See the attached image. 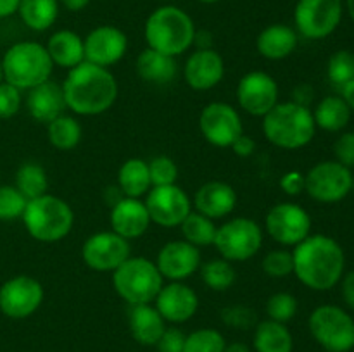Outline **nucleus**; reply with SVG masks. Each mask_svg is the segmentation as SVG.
<instances>
[{"mask_svg":"<svg viewBox=\"0 0 354 352\" xmlns=\"http://www.w3.org/2000/svg\"><path fill=\"white\" fill-rule=\"evenodd\" d=\"M3 81V71H2V59H0V83Z\"/></svg>","mask_w":354,"mask_h":352,"instance_id":"obj_57","label":"nucleus"},{"mask_svg":"<svg viewBox=\"0 0 354 352\" xmlns=\"http://www.w3.org/2000/svg\"><path fill=\"white\" fill-rule=\"evenodd\" d=\"M346 9H348L349 16L354 21V0H346Z\"/></svg>","mask_w":354,"mask_h":352,"instance_id":"obj_56","label":"nucleus"},{"mask_svg":"<svg viewBox=\"0 0 354 352\" xmlns=\"http://www.w3.org/2000/svg\"><path fill=\"white\" fill-rule=\"evenodd\" d=\"M83 45H85L86 62L109 69V66L116 64L124 57L128 50V38L120 28L102 24L93 28L83 38Z\"/></svg>","mask_w":354,"mask_h":352,"instance_id":"obj_18","label":"nucleus"},{"mask_svg":"<svg viewBox=\"0 0 354 352\" xmlns=\"http://www.w3.org/2000/svg\"><path fill=\"white\" fill-rule=\"evenodd\" d=\"M341 97L344 99V102L348 104L349 109L354 110V78L351 79V81L346 83L344 86H341Z\"/></svg>","mask_w":354,"mask_h":352,"instance_id":"obj_53","label":"nucleus"},{"mask_svg":"<svg viewBox=\"0 0 354 352\" xmlns=\"http://www.w3.org/2000/svg\"><path fill=\"white\" fill-rule=\"evenodd\" d=\"M180 228H182L183 240H187L189 244L196 245L199 248L213 245L218 231L214 219L197 213V211H190V214L182 221Z\"/></svg>","mask_w":354,"mask_h":352,"instance_id":"obj_34","label":"nucleus"},{"mask_svg":"<svg viewBox=\"0 0 354 352\" xmlns=\"http://www.w3.org/2000/svg\"><path fill=\"white\" fill-rule=\"evenodd\" d=\"M263 133L275 147L297 150L311 144L317 133V124L310 107L289 100L279 102L263 116Z\"/></svg>","mask_w":354,"mask_h":352,"instance_id":"obj_3","label":"nucleus"},{"mask_svg":"<svg viewBox=\"0 0 354 352\" xmlns=\"http://www.w3.org/2000/svg\"><path fill=\"white\" fill-rule=\"evenodd\" d=\"M21 219L30 237L44 244H54L71 233L75 213L64 199L45 193L28 200Z\"/></svg>","mask_w":354,"mask_h":352,"instance_id":"obj_5","label":"nucleus"},{"mask_svg":"<svg viewBox=\"0 0 354 352\" xmlns=\"http://www.w3.org/2000/svg\"><path fill=\"white\" fill-rule=\"evenodd\" d=\"M225 76L223 57L214 48H196L183 66V79L197 92L220 85Z\"/></svg>","mask_w":354,"mask_h":352,"instance_id":"obj_21","label":"nucleus"},{"mask_svg":"<svg viewBox=\"0 0 354 352\" xmlns=\"http://www.w3.org/2000/svg\"><path fill=\"white\" fill-rule=\"evenodd\" d=\"M185 338L187 335L183 333L180 328L166 326L165 333L161 335V338H159V342L156 344V347H158L159 352H183Z\"/></svg>","mask_w":354,"mask_h":352,"instance_id":"obj_46","label":"nucleus"},{"mask_svg":"<svg viewBox=\"0 0 354 352\" xmlns=\"http://www.w3.org/2000/svg\"><path fill=\"white\" fill-rule=\"evenodd\" d=\"M66 107L78 116H99L109 110L118 99V81L102 66L83 61L69 69L64 83Z\"/></svg>","mask_w":354,"mask_h":352,"instance_id":"obj_2","label":"nucleus"},{"mask_svg":"<svg viewBox=\"0 0 354 352\" xmlns=\"http://www.w3.org/2000/svg\"><path fill=\"white\" fill-rule=\"evenodd\" d=\"M335 161L351 169L354 166V131H346L334 144Z\"/></svg>","mask_w":354,"mask_h":352,"instance_id":"obj_45","label":"nucleus"},{"mask_svg":"<svg viewBox=\"0 0 354 352\" xmlns=\"http://www.w3.org/2000/svg\"><path fill=\"white\" fill-rule=\"evenodd\" d=\"M194 45L197 48H213V35L207 30H196V37H194Z\"/></svg>","mask_w":354,"mask_h":352,"instance_id":"obj_51","label":"nucleus"},{"mask_svg":"<svg viewBox=\"0 0 354 352\" xmlns=\"http://www.w3.org/2000/svg\"><path fill=\"white\" fill-rule=\"evenodd\" d=\"M128 326L135 342L147 347L151 345L156 347L166 330V321L154 306L138 304V306H131L130 314H128Z\"/></svg>","mask_w":354,"mask_h":352,"instance_id":"obj_25","label":"nucleus"},{"mask_svg":"<svg viewBox=\"0 0 354 352\" xmlns=\"http://www.w3.org/2000/svg\"><path fill=\"white\" fill-rule=\"evenodd\" d=\"M45 48L54 66H59V68L73 69L85 61L83 38L71 30H59L52 33Z\"/></svg>","mask_w":354,"mask_h":352,"instance_id":"obj_27","label":"nucleus"},{"mask_svg":"<svg viewBox=\"0 0 354 352\" xmlns=\"http://www.w3.org/2000/svg\"><path fill=\"white\" fill-rule=\"evenodd\" d=\"M227 340L214 328H199L187 335L183 352H223Z\"/></svg>","mask_w":354,"mask_h":352,"instance_id":"obj_37","label":"nucleus"},{"mask_svg":"<svg viewBox=\"0 0 354 352\" xmlns=\"http://www.w3.org/2000/svg\"><path fill=\"white\" fill-rule=\"evenodd\" d=\"M220 317L227 326L235 328V330H251L259 323L256 311L249 306H242V304L223 307L220 311Z\"/></svg>","mask_w":354,"mask_h":352,"instance_id":"obj_42","label":"nucleus"},{"mask_svg":"<svg viewBox=\"0 0 354 352\" xmlns=\"http://www.w3.org/2000/svg\"><path fill=\"white\" fill-rule=\"evenodd\" d=\"M21 21L33 31H47L59 16V0H21Z\"/></svg>","mask_w":354,"mask_h":352,"instance_id":"obj_32","label":"nucleus"},{"mask_svg":"<svg viewBox=\"0 0 354 352\" xmlns=\"http://www.w3.org/2000/svg\"><path fill=\"white\" fill-rule=\"evenodd\" d=\"M162 275L156 262L142 255H130L113 271V286L130 306L154 302L162 286Z\"/></svg>","mask_w":354,"mask_h":352,"instance_id":"obj_7","label":"nucleus"},{"mask_svg":"<svg viewBox=\"0 0 354 352\" xmlns=\"http://www.w3.org/2000/svg\"><path fill=\"white\" fill-rule=\"evenodd\" d=\"M327 76L332 85L337 88L354 78V52L337 50L330 55L327 62Z\"/></svg>","mask_w":354,"mask_h":352,"instance_id":"obj_38","label":"nucleus"},{"mask_svg":"<svg viewBox=\"0 0 354 352\" xmlns=\"http://www.w3.org/2000/svg\"><path fill=\"white\" fill-rule=\"evenodd\" d=\"M201 278L214 292H225L235 283V268L230 261L220 257L204 262L199 268Z\"/></svg>","mask_w":354,"mask_h":352,"instance_id":"obj_36","label":"nucleus"},{"mask_svg":"<svg viewBox=\"0 0 354 352\" xmlns=\"http://www.w3.org/2000/svg\"><path fill=\"white\" fill-rule=\"evenodd\" d=\"M26 107L28 113H30V116L35 121L47 126L50 121L62 116L66 113V109H68L66 107L62 85L48 79V81L28 90Z\"/></svg>","mask_w":354,"mask_h":352,"instance_id":"obj_24","label":"nucleus"},{"mask_svg":"<svg viewBox=\"0 0 354 352\" xmlns=\"http://www.w3.org/2000/svg\"><path fill=\"white\" fill-rule=\"evenodd\" d=\"M54 69L45 45L38 41H17L2 57L3 81L19 90H31L48 81Z\"/></svg>","mask_w":354,"mask_h":352,"instance_id":"obj_6","label":"nucleus"},{"mask_svg":"<svg viewBox=\"0 0 354 352\" xmlns=\"http://www.w3.org/2000/svg\"><path fill=\"white\" fill-rule=\"evenodd\" d=\"M111 231L118 233L127 240L140 238L142 235L147 233L151 226V216L140 199H118L111 207Z\"/></svg>","mask_w":354,"mask_h":352,"instance_id":"obj_22","label":"nucleus"},{"mask_svg":"<svg viewBox=\"0 0 354 352\" xmlns=\"http://www.w3.org/2000/svg\"><path fill=\"white\" fill-rule=\"evenodd\" d=\"M154 307L165 321L173 324L187 323L199 309V297L196 290L183 282H171L162 285L154 299Z\"/></svg>","mask_w":354,"mask_h":352,"instance_id":"obj_20","label":"nucleus"},{"mask_svg":"<svg viewBox=\"0 0 354 352\" xmlns=\"http://www.w3.org/2000/svg\"><path fill=\"white\" fill-rule=\"evenodd\" d=\"M325 352H327V351H325Z\"/></svg>","mask_w":354,"mask_h":352,"instance_id":"obj_60","label":"nucleus"},{"mask_svg":"<svg viewBox=\"0 0 354 352\" xmlns=\"http://www.w3.org/2000/svg\"><path fill=\"white\" fill-rule=\"evenodd\" d=\"M16 186L26 200L48 193V176L44 166L37 162H24L16 171Z\"/></svg>","mask_w":354,"mask_h":352,"instance_id":"obj_35","label":"nucleus"},{"mask_svg":"<svg viewBox=\"0 0 354 352\" xmlns=\"http://www.w3.org/2000/svg\"><path fill=\"white\" fill-rule=\"evenodd\" d=\"M147 164L152 186L175 185L178 179V166L168 155H158V157L151 159Z\"/></svg>","mask_w":354,"mask_h":352,"instance_id":"obj_43","label":"nucleus"},{"mask_svg":"<svg viewBox=\"0 0 354 352\" xmlns=\"http://www.w3.org/2000/svg\"><path fill=\"white\" fill-rule=\"evenodd\" d=\"M232 150L239 155V157H249V155L254 154L256 150V141L254 138L249 137V135L242 133L237 140L232 144Z\"/></svg>","mask_w":354,"mask_h":352,"instance_id":"obj_48","label":"nucleus"},{"mask_svg":"<svg viewBox=\"0 0 354 352\" xmlns=\"http://www.w3.org/2000/svg\"><path fill=\"white\" fill-rule=\"evenodd\" d=\"M353 192H354V178H353Z\"/></svg>","mask_w":354,"mask_h":352,"instance_id":"obj_59","label":"nucleus"},{"mask_svg":"<svg viewBox=\"0 0 354 352\" xmlns=\"http://www.w3.org/2000/svg\"><path fill=\"white\" fill-rule=\"evenodd\" d=\"M44 297V286L37 278L12 276L0 286V313L10 320H26L40 309Z\"/></svg>","mask_w":354,"mask_h":352,"instance_id":"obj_13","label":"nucleus"},{"mask_svg":"<svg viewBox=\"0 0 354 352\" xmlns=\"http://www.w3.org/2000/svg\"><path fill=\"white\" fill-rule=\"evenodd\" d=\"M351 113L348 104L341 95H328L322 99L315 107V124L325 131H342L349 124Z\"/></svg>","mask_w":354,"mask_h":352,"instance_id":"obj_31","label":"nucleus"},{"mask_svg":"<svg viewBox=\"0 0 354 352\" xmlns=\"http://www.w3.org/2000/svg\"><path fill=\"white\" fill-rule=\"evenodd\" d=\"M135 68H137V75L151 85H168L178 72L175 57L149 47L138 54Z\"/></svg>","mask_w":354,"mask_h":352,"instance_id":"obj_28","label":"nucleus"},{"mask_svg":"<svg viewBox=\"0 0 354 352\" xmlns=\"http://www.w3.org/2000/svg\"><path fill=\"white\" fill-rule=\"evenodd\" d=\"M23 104L21 90L12 86L10 83H0V119H9L16 116Z\"/></svg>","mask_w":354,"mask_h":352,"instance_id":"obj_44","label":"nucleus"},{"mask_svg":"<svg viewBox=\"0 0 354 352\" xmlns=\"http://www.w3.org/2000/svg\"><path fill=\"white\" fill-rule=\"evenodd\" d=\"M144 37L149 48L176 57L185 54L194 45L196 24L180 7L162 6L147 17Z\"/></svg>","mask_w":354,"mask_h":352,"instance_id":"obj_4","label":"nucleus"},{"mask_svg":"<svg viewBox=\"0 0 354 352\" xmlns=\"http://www.w3.org/2000/svg\"><path fill=\"white\" fill-rule=\"evenodd\" d=\"M261 268L270 278H286V276L294 275L292 252L287 248H277V251L268 252L263 257Z\"/></svg>","mask_w":354,"mask_h":352,"instance_id":"obj_40","label":"nucleus"},{"mask_svg":"<svg viewBox=\"0 0 354 352\" xmlns=\"http://www.w3.org/2000/svg\"><path fill=\"white\" fill-rule=\"evenodd\" d=\"M197 2H201V3H214V2H218V0H197Z\"/></svg>","mask_w":354,"mask_h":352,"instance_id":"obj_58","label":"nucleus"},{"mask_svg":"<svg viewBox=\"0 0 354 352\" xmlns=\"http://www.w3.org/2000/svg\"><path fill=\"white\" fill-rule=\"evenodd\" d=\"M28 200L12 185H0V221H14L23 216Z\"/></svg>","mask_w":354,"mask_h":352,"instance_id":"obj_41","label":"nucleus"},{"mask_svg":"<svg viewBox=\"0 0 354 352\" xmlns=\"http://www.w3.org/2000/svg\"><path fill=\"white\" fill-rule=\"evenodd\" d=\"M299 309L297 299L289 292H277L268 297L266 300V314L268 320L277 321V323L287 324L290 320H294Z\"/></svg>","mask_w":354,"mask_h":352,"instance_id":"obj_39","label":"nucleus"},{"mask_svg":"<svg viewBox=\"0 0 354 352\" xmlns=\"http://www.w3.org/2000/svg\"><path fill=\"white\" fill-rule=\"evenodd\" d=\"M294 275L315 292H327L341 282L346 255L337 240L327 235H310L292 251Z\"/></svg>","mask_w":354,"mask_h":352,"instance_id":"obj_1","label":"nucleus"},{"mask_svg":"<svg viewBox=\"0 0 354 352\" xmlns=\"http://www.w3.org/2000/svg\"><path fill=\"white\" fill-rule=\"evenodd\" d=\"M280 186L289 195H297L304 190V175L299 171H289L280 178Z\"/></svg>","mask_w":354,"mask_h":352,"instance_id":"obj_47","label":"nucleus"},{"mask_svg":"<svg viewBox=\"0 0 354 352\" xmlns=\"http://www.w3.org/2000/svg\"><path fill=\"white\" fill-rule=\"evenodd\" d=\"M144 204L152 223L162 228L180 226L192 211L190 197L176 183L166 186H152L147 192Z\"/></svg>","mask_w":354,"mask_h":352,"instance_id":"obj_16","label":"nucleus"},{"mask_svg":"<svg viewBox=\"0 0 354 352\" xmlns=\"http://www.w3.org/2000/svg\"><path fill=\"white\" fill-rule=\"evenodd\" d=\"M59 2H61L66 9L71 10V12H80V10L88 7L90 0H59Z\"/></svg>","mask_w":354,"mask_h":352,"instance_id":"obj_54","label":"nucleus"},{"mask_svg":"<svg viewBox=\"0 0 354 352\" xmlns=\"http://www.w3.org/2000/svg\"><path fill=\"white\" fill-rule=\"evenodd\" d=\"M199 130L207 144L218 148H228L244 133V123L234 106L218 100L209 102L201 110Z\"/></svg>","mask_w":354,"mask_h":352,"instance_id":"obj_14","label":"nucleus"},{"mask_svg":"<svg viewBox=\"0 0 354 352\" xmlns=\"http://www.w3.org/2000/svg\"><path fill=\"white\" fill-rule=\"evenodd\" d=\"M192 204L197 213L211 219H221L237 206V192L225 182H207L197 188Z\"/></svg>","mask_w":354,"mask_h":352,"instance_id":"obj_23","label":"nucleus"},{"mask_svg":"<svg viewBox=\"0 0 354 352\" xmlns=\"http://www.w3.org/2000/svg\"><path fill=\"white\" fill-rule=\"evenodd\" d=\"M311 99H313V88L308 85H301L294 90V100L292 102L301 104L304 107H310Z\"/></svg>","mask_w":354,"mask_h":352,"instance_id":"obj_50","label":"nucleus"},{"mask_svg":"<svg viewBox=\"0 0 354 352\" xmlns=\"http://www.w3.org/2000/svg\"><path fill=\"white\" fill-rule=\"evenodd\" d=\"M19 2L21 0H0V19L16 14Z\"/></svg>","mask_w":354,"mask_h":352,"instance_id":"obj_52","label":"nucleus"},{"mask_svg":"<svg viewBox=\"0 0 354 352\" xmlns=\"http://www.w3.org/2000/svg\"><path fill=\"white\" fill-rule=\"evenodd\" d=\"M341 293L346 306L354 311V271L346 273L341 278Z\"/></svg>","mask_w":354,"mask_h":352,"instance_id":"obj_49","label":"nucleus"},{"mask_svg":"<svg viewBox=\"0 0 354 352\" xmlns=\"http://www.w3.org/2000/svg\"><path fill=\"white\" fill-rule=\"evenodd\" d=\"M237 102L251 116H265L279 104V85L265 71H251L237 85Z\"/></svg>","mask_w":354,"mask_h":352,"instance_id":"obj_17","label":"nucleus"},{"mask_svg":"<svg viewBox=\"0 0 354 352\" xmlns=\"http://www.w3.org/2000/svg\"><path fill=\"white\" fill-rule=\"evenodd\" d=\"M299 35L294 28L287 24L275 23L266 26L256 38V48L259 55H263L268 61H282L289 57L297 47Z\"/></svg>","mask_w":354,"mask_h":352,"instance_id":"obj_26","label":"nucleus"},{"mask_svg":"<svg viewBox=\"0 0 354 352\" xmlns=\"http://www.w3.org/2000/svg\"><path fill=\"white\" fill-rule=\"evenodd\" d=\"M213 245L227 261H249L261 248L263 230L251 217H234L218 226Z\"/></svg>","mask_w":354,"mask_h":352,"instance_id":"obj_9","label":"nucleus"},{"mask_svg":"<svg viewBox=\"0 0 354 352\" xmlns=\"http://www.w3.org/2000/svg\"><path fill=\"white\" fill-rule=\"evenodd\" d=\"M118 185L124 197L140 199L152 188L149 164L140 157H131L121 164L118 171Z\"/></svg>","mask_w":354,"mask_h":352,"instance_id":"obj_30","label":"nucleus"},{"mask_svg":"<svg viewBox=\"0 0 354 352\" xmlns=\"http://www.w3.org/2000/svg\"><path fill=\"white\" fill-rule=\"evenodd\" d=\"M311 216L292 202L275 204L265 217V230L277 244L296 247L311 235Z\"/></svg>","mask_w":354,"mask_h":352,"instance_id":"obj_12","label":"nucleus"},{"mask_svg":"<svg viewBox=\"0 0 354 352\" xmlns=\"http://www.w3.org/2000/svg\"><path fill=\"white\" fill-rule=\"evenodd\" d=\"M131 255L130 240L114 231H99L85 240L82 259L90 269L99 273H113Z\"/></svg>","mask_w":354,"mask_h":352,"instance_id":"obj_15","label":"nucleus"},{"mask_svg":"<svg viewBox=\"0 0 354 352\" xmlns=\"http://www.w3.org/2000/svg\"><path fill=\"white\" fill-rule=\"evenodd\" d=\"M310 333L327 352L354 349V320L348 311L334 304L318 306L308 320Z\"/></svg>","mask_w":354,"mask_h":352,"instance_id":"obj_8","label":"nucleus"},{"mask_svg":"<svg viewBox=\"0 0 354 352\" xmlns=\"http://www.w3.org/2000/svg\"><path fill=\"white\" fill-rule=\"evenodd\" d=\"M82 133L83 130L80 121L66 113L47 124L48 141L52 147L62 152L76 148V145L82 141Z\"/></svg>","mask_w":354,"mask_h":352,"instance_id":"obj_33","label":"nucleus"},{"mask_svg":"<svg viewBox=\"0 0 354 352\" xmlns=\"http://www.w3.org/2000/svg\"><path fill=\"white\" fill-rule=\"evenodd\" d=\"M223 352H251V347L244 342H232V344H227Z\"/></svg>","mask_w":354,"mask_h":352,"instance_id":"obj_55","label":"nucleus"},{"mask_svg":"<svg viewBox=\"0 0 354 352\" xmlns=\"http://www.w3.org/2000/svg\"><path fill=\"white\" fill-rule=\"evenodd\" d=\"M342 12V0H297L294 9L297 35L310 40H324L337 30Z\"/></svg>","mask_w":354,"mask_h":352,"instance_id":"obj_10","label":"nucleus"},{"mask_svg":"<svg viewBox=\"0 0 354 352\" xmlns=\"http://www.w3.org/2000/svg\"><path fill=\"white\" fill-rule=\"evenodd\" d=\"M353 173L337 161H322L304 175V190L313 200L335 204L353 192Z\"/></svg>","mask_w":354,"mask_h":352,"instance_id":"obj_11","label":"nucleus"},{"mask_svg":"<svg viewBox=\"0 0 354 352\" xmlns=\"http://www.w3.org/2000/svg\"><path fill=\"white\" fill-rule=\"evenodd\" d=\"M252 347L256 352H292L294 338L287 324L265 320L254 326Z\"/></svg>","mask_w":354,"mask_h":352,"instance_id":"obj_29","label":"nucleus"},{"mask_svg":"<svg viewBox=\"0 0 354 352\" xmlns=\"http://www.w3.org/2000/svg\"><path fill=\"white\" fill-rule=\"evenodd\" d=\"M201 248L187 240H171L161 247L156 259L159 273L169 282H183L201 268Z\"/></svg>","mask_w":354,"mask_h":352,"instance_id":"obj_19","label":"nucleus"}]
</instances>
